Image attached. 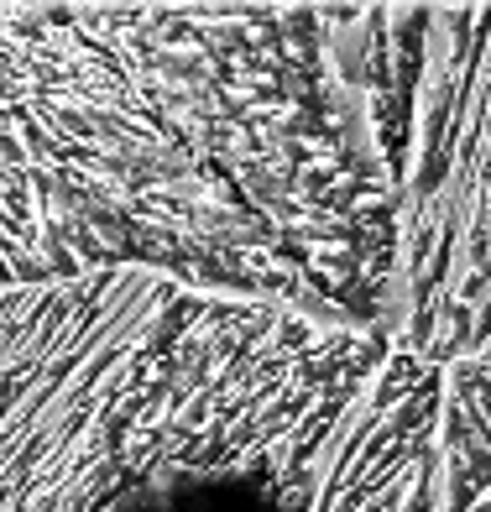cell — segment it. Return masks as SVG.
Segmentation results:
<instances>
[{
	"instance_id": "3",
	"label": "cell",
	"mask_w": 491,
	"mask_h": 512,
	"mask_svg": "<svg viewBox=\"0 0 491 512\" xmlns=\"http://www.w3.org/2000/svg\"><path fill=\"white\" fill-rule=\"evenodd\" d=\"M392 345L439 371L491 351V6H418Z\"/></svg>"
},
{
	"instance_id": "4",
	"label": "cell",
	"mask_w": 491,
	"mask_h": 512,
	"mask_svg": "<svg viewBox=\"0 0 491 512\" xmlns=\"http://www.w3.org/2000/svg\"><path fill=\"white\" fill-rule=\"evenodd\" d=\"M439 502L444 512H491V351L444 371Z\"/></svg>"
},
{
	"instance_id": "1",
	"label": "cell",
	"mask_w": 491,
	"mask_h": 512,
	"mask_svg": "<svg viewBox=\"0 0 491 512\" xmlns=\"http://www.w3.org/2000/svg\"><path fill=\"white\" fill-rule=\"evenodd\" d=\"M121 272L392 335L397 162L340 6H0V293Z\"/></svg>"
},
{
	"instance_id": "2",
	"label": "cell",
	"mask_w": 491,
	"mask_h": 512,
	"mask_svg": "<svg viewBox=\"0 0 491 512\" xmlns=\"http://www.w3.org/2000/svg\"><path fill=\"white\" fill-rule=\"evenodd\" d=\"M0 512H439V382L142 272L0 293Z\"/></svg>"
}]
</instances>
